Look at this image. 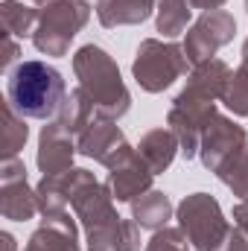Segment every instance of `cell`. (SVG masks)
Listing matches in <instances>:
<instances>
[{"label":"cell","mask_w":248,"mask_h":251,"mask_svg":"<svg viewBox=\"0 0 248 251\" xmlns=\"http://www.w3.org/2000/svg\"><path fill=\"white\" fill-rule=\"evenodd\" d=\"M67 85L64 76L47 62L29 59L12 67L6 79V102L24 117V120H50L59 114Z\"/></svg>","instance_id":"6da1fadb"},{"label":"cell","mask_w":248,"mask_h":251,"mask_svg":"<svg viewBox=\"0 0 248 251\" xmlns=\"http://www.w3.org/2000/svg\"><path fill=\"white\" fill-rule=\"evenodd\" d=\"M73 73L79 79V88L91 97L97 117L120 120L131 108V94L123 85L117 62L97 44H85L73 56Z\"/></svg>","instance_id":"7a4b0ae2"},{"label":"cell","mask_w":248,"mask_h":251,"mask_svg":"<svg viewBox=\"0 0 248 251\" xmlns=\"http://www.w3.org/2000/svg\"><path fill=\"white\" fill-rule=\"evenodd\" d=\"M91 18L88 0H56L38 12V24L32 32V44L44 56H67L70 41L82 32Z\"/></svg>","instance_id":"3957f363"},{"label":"cell","mask_w":248,"mask_h":251,"mask_svg":"<svg viewBox=\"0 0 248 251\" xmlns=\"http://www.w3.org/2000/svg\"><path fill=\"white\" fill-rule=\"evenodd\" d=\"M216 97L207 91H198L193 85H184V91L175 97L170 114H167V126L173 128V134L178 137L181 155L187 161L198 155V143L201 134L207 131V126L216 117Z\"/></svg>","instance_id":"277c9868"},{"label":"cell","mask_w":248,"mask_h":251,"mask_svg":"<svg viewBox=\"0 0 248 251\" xmlns=\"http://www.w3.org/2000/svg\"><path fill=\"white\" fill-rule=\"evenodd\" d=\"M175 219L187 234L190 246L198 251H219L231 234L228 219L222 216V207L207 193H193L175 207Z\"/></svg>","instance_id":"5b68a950"},{"label":"cell","mask_w":248,"mask_h":251,"mask_svg":"<svg viewBox=\"0 0 248 251\" xmlns=\"http://www.w3.org/2000/svg\"><path fill=\"white\" fill-rule=\"evenodd\" d=\"M187 67H190V62L184 56V47H178L173 41L164 44L158 38H146L137 47V56L131 62V73L146 94H161L175 79L184 76Z\"/></svg>","instance_id":"8992f818"},{"label":"cell","mask_w":248,"mask_h":251,"mask_svg":"<svg viewBox=\"0 0 248 251\" xmlns=\"http://www.w3.org/2000/svg\"><path fill=\"white\" fill-rule=\"evenodd\" d=\"M234 32H237V21L228 9H213V12H204L184 35V56L190 64H201L210 62L225 44L234 41Z\"/></svg>","instance_id":"52a82bcc"},{"label":"cell","mask_w":248,"mask_h":251,"mask_svg":"<svg viewBox=\"0 0 248 251\" xmlns=\"http://www.w3.org/2000/svg\"><path fill=\"white\" fill-rule=\"evenodd\" d=\"M70 204H73V213L82 222L85 234L88 231H97V228H102V225H108L114 219H120L117 210H114L111 190L105 187V184H99L91 170H82V176H79V181L73 187Z\"/></svg>","instance_id":"ba28073f"},{"label":"cell","mask_w":248,"mask_h":251,"mask_svg":"<svg viewBox=\"0 0 248 251\" xmlns=\"http://www.w3.org/2000/svg\"><path fill=\"white\" fill-rule=\"evenodd\" d=\"M248 146V134L240 123H234L231 117L216 114L213 123L207 126V131L201 134L198 143V158L204 164V170L219 173L228 161H234L243 149Z\"/></svg>","instance_id":"9c48e42d"},{"label":"cell","mask_w":248,"mask_h":251,"mask_svg":"<svg viewBox=\"0 0 248 251\" xmlns=\"http://www.w3.org/2000/svg\"><path fill=\"white\" fill-rule=\"evenodd\" d=\"M76 149L85 158L99 161L102 167H117L120 161H125L134 149L128 146L125 134L120 131L117 120H105V117H94L91 126L76 137Z\"/></svg>","instance_id":"30bf717a"},{"label":"cell","mask_w":248,"mask_h":251,"mask_svg":"<svg viewBox=\"0 0 248 251\" xmlns=\"http://www.w3.org/2000/svg\"><path fill=\"white\" fill-rule=\"evenodd\" d=\"M0 213L12 222H26L38 213L35 190H29L26 167L18 158L3 161V170H0Z\"/></svg>","instance_id":"8fae6325"},{"label":"cell","mask_w":248,"mask_h":251,"mask_svg":"<svg viewBox=\"0 0 248 251\" xmlns=\"http://www.w3.org/2000/svg\"><path fill=\"white\" fill-rule=\"evenodd\" d=\"M152 178H155V173L149 170V164L134 149L125 161H120L117 167L108 170L105 187L111 190L114 201H134V199H140L143 193L152 190Z\"/></svg>","instance_id":"7c38bea8"},{"label":"cell","mask_w":248,"mask_h":251,"mask_svg":"<svg viewBox=\"0 0 248 251\" xmlns=\"http://www.w3.org/2000/svg\"><path fill=\"white\" fill-rule=\"evenodd\" d=\"M76 137L67 134L56 126H44L41 128V137H38V170L44 176H56V173H64L73 167V155H76Z\"/></svg>","instance_id":"4fadbf2b"},{"label":"cell","mask_w":248,"mask_h":251,"mask_svg":"<svg viewBox=\"0 0 248 251\" xmlns=\"http://www.w3.org/2000/svg\"><path fill=\"white\" fill-rule=\"evenodd\" d=\"M76 237H79L76 222L64 210L59 216H44L41 228L26 240L24 251H82Z\"/></svg>","instance_id":"5bb4252c"},{"label":"cell","mask_w":248,"mask_h":251,"mask_svg":"<svg viewBox=\"0 0 248 251\" xmlns=\"http://www.w3.org/2000/svg\"><path fill=\"white\" fill-rule=\"evenodd\" d=\"M82 176V167H70L56 176H44L35 187V199H38V213L44 216H59L67 210L70 199H73V187Z\"/></svg>","instance_id":"9a60e30c"},{"label":"cell","mask_w":248,"mask_h":251,"mask_svg":"<svg viewBox=\"0 0 248 251\" xmlns=\"http://www.w3.org/2000/svg\"><path fill=\"white\" fill-rule=\"evenodd\" d=\"M140 231L134 219H114L88 231V251H140Z\"/></svg>","instance_id":"2e32d148"},{"label":"cell","mask_w":248,"mask_h":251,"mask_svg":"<svg viewBox=\"0 0 248 251\" xmlns=\"http://www.w3.org/2000/svg\"><path fill=\"white\" fill-rule=\"evenodd\" d=\"M158 0H97V18L105 29L137 26L155 12Z\"/></svg>","instance_id":"e0dca14e"},{"label":"cell","mask_w":248,"mask_h":251,"mask_svg":"<svg viewBox=\"0 0 248 251\" xmlns=\"http://www.w3.org/2000/svg\"><path fill=\"white\" fill-rule=\"evenodd\" d=\"M137 152L149 164V170L155 176H161V173H167L173 167V161L181 152V146H178V137L173 134V128H152V131L143 134Z\"/></svg>","instance_id":"ac0fdd59"},{"label":"cell","mask_w":248,"mask_h":251,"mask_svg":"<svg viewBox=\"0 0 248 251\" xmlns=\"http://www.w3.org/2000/svg\"><path fill=\"white\" fill-rule=\"evenodd\" d=\"M94 117H97V108H94L91 97L82 88H73L64 97V102H62V108H59V114H56V120H53V126L67 131V134H73V137H79L91 126Z\"/></svg>","instance_id":"d6986e66"},{"label":"cell","mask_w":248,"mask_h":251,"mask_svg":"<svg viewBox=\"0 0 248 251\" xmlns=\"http://www.w3.org/2000/svg\"><path fill=\"white\" fill-rule=\"evenodd\" d=\"M131 219L143 228V231H161L167 228V222L173 219V201L167 193L149 190L140 199L131 201Z\"/></svg>","instance_id":"ffe728a7"},{"label":"cell","mask_w":248,"mask_h":251,"mask_svg":"<svg viewBox=\"0 0 248 251\" xmlns=\"http://www.w3.org/2000/svg\"><path fill=\"white\" fill-rule=\"evenodd\" d=\"M0 24H3V32L12 35V38H32L35 32V24H38V12L24 6L21 0H3L0 3Z\"/></svg>","instance_id":"44dd1931"},{"label":"cell","mask_w":248,"mask_h":251,"mask_svg":"<svg viewBox=\"0 0 248 251\" xmlns=\"http://www.w3.org/2000/svg\"><path fill=\"white\" fill-rule=\"evenodd\" d=\"M193 18L190 0H158V32L164 38L184 35Z\"/></svg>","instance_id":"7402d4cb"},{"label":"cell","mask_w":248,"mask_h":251,"mask_svg":"<svg viewBox=\"0 0 248 251\" xmlns=\"http://www.w3.org/2000/svg\"><path fill=\"white\" fill-rule=\"evenodd\" d=\"M222 105L228 111H234L237 117H248V38L243 44V62L231 73L228 88L222 94Z\"/></svg>","instance_id":"603a6c76"},{"label":"cell","mask_w":248,"mask_h":251,"mask_svg":"<svg viewBox=\"0 0 248 251\" xmlns=\"http://www.w3.org/2000/svg\"><path fill=\"white\" fill-rule=\"evenodd\" d=\"M26 137H29V128L24 123V117L6 102V108H3V161L18 158V152L24 149Z\"/></svg>","instance_id":"cb8c5ba5"},{"label":"cell","mask_w":248,"mask_h":251,"mask_svg":"<svg viewBox=\"0 0 248 251\" xmlns=\"http://www.w3.org/2000/svg\"><path fill=\"white\" fill-rule=\"evenodd\" d=\"M216 176L225 187L234 190V196H240V201H248V146L234 161H228Z\"/></svg>","instance_id":"d4e9b609"},{"label":"cell","mask_w":248,"mask_h":251,"mask_svg":"<svg viewBox=\"0 0 248 251\" xmlns=\"http://www.w3.org/2000/svg\"><path fill=\"white\" fill-rule=\"evenodd\" d=\"M143 251H190V240L181 228H161Z\"/></svg>","instance_id":"484cf974"},{"label":"cell","mask_w":248,"mask_h":251,"mask_svg":"<svg viewBox=\"0 0 248 251\" xmlns=\"http://www.w3.org/2000/svg\"><path fill=\"white\" fill-rule=\"evenodd\" d=\"M219 251H248V234L243 228H231V234H228V240L222 243V249Z\"/></svg>","instance_id":"4316f807"},{"label":"cell","mask_w":248,"mask_h":251,"mask_svg":"<svg viewBox=\"0 0 248 251\" xmlns=\"http://www.w3.org/2000/svg\"><path fill=\"white\" fill-rule=\"evenodd\" d=\"M15 59H18V44L12 41V35H6V32H3V59H0V64H3V67H9Z\"/></svg>","instance_id":"83f0119b"},{"label":"cell","mask_w":248,"mask_h":251,"mask_svg":"<svg viewBox=\"0 0 248 251\" xmlns=\"http://www.w3.org/2000/svg\"><path fill=\"white\" fill-rule=\"evenodd\" d=\"M234 225L243 228V231L248 234V201H240V204L234 207Z\"/></svg>","instance_id":"f1b7e54d"},{"label":"cell","mask_w":248,"mask_h":251,"mask_svg":"<svg viewBox=\"0 0 248 251\" xmlns=\"http://www.w3.org/2000/svg\"><path fill=\"white\" fill-rule=\"evenodd\" d=\"M228 0H190L193 9H204V12H213V9H222Z\"/></svg>","instance_id":"f546056e"},{"label":"cell","mask_w":248,"mask_h":251,"mask_svg":"<svg viewBox=\"0 0 248 251\" xmlns=\"http://www.w3.org/2000/svg\"><path fill=\"white\" fill-rule=\"evenodd\" d=\"M3 251H18L15 249V237H12V234H3Z\"/></svg>","instance_id":"4dcf8cb0"},{"label":"cell","mask_w":248,"mask_h":251,"mask_svg":"<svg viewBox=\"0 0 248 251\" xmlns=\"http://www.w3.org/2000/svg\"><path fill=\"white\" fill-rule=\"evenodd\" d=\"M32 3H41V6H47V3H56V0H32Z\"/></svg>","instance_id":"1f68e13d"},{"label":"cell","mask_w":248,"mask_h":251,"mask_svg":"<svg viewBox=\"0 0 248 251\" xmlns=\"http://www.w3.org/2000/svg\"><path fill=\"white\" fill-rule=\"evenodd\" d=\"M246 9H248V0H246Z\"/></svg>","instance_id":"d6a6232c"}]
</instances>
